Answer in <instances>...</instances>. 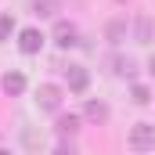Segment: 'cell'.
<instances>
[{
	"label": "cell",
	"mask_w": 155,
	"mask_h": 155,
	"mask_svg": "<svg viewBox=\"0 0 155 155\" xmlns=\"http://www.w3.org/2000/svg\"><path fill=\"white\" fill-rule=\"evenodd\" d=\"M130 148H134V152H155V126L152 123L130 126Z\"/></svg>",
	"instance_id": "cell-1"
},
{
	"label": "cell",
	"mask_w": 155,
	"mask_h": 155,
	"mask_svg": "<svg viewBox=\"0 0 155 155\" xmlns=\"http://www.w3.org/2000/svg\"><path fill=\"white\" fill-rule=\"evenodd\" d=\"M36 105L43 108V112H58V108H61V87H54V83H40Z\"/></svg>",
	"instance_id": "cell-2"
},
{
	"label": "cell",
	"mask_w": 155,
	"mask_h": 155,
	"mask_svg": "<svg viewBox=\"0 0 155 155\" xmlns=\"http://www.w3.org/2000/svg\"><path fill=\"white\" fill-rule=\"evenodd\" d=\"M54 43H58L61 51L76 47V43H79V29L72 25V22H58V25H54Z\"/></svg>",
	"instance_id": "cell-3"
},
{
	"label": "cell",
	"mask_w": 155,
	"mask_h": 155,
	"mask_svg": "<svg viewBox=\"0 0 155 155\" xmlns=\"http://www.w3.org/2000/svg\"><path fill=\"white\" fill-rule=\"evenodd\" d=\"M40 47H43V33L40 29H22L18 33V51L22 54H40Z\"/></svg>",
	"instance_id": "cell-4"
},
{
	"label": "cell",
	"mask_w": 155,
	"mask_h": 155,
	"mask_svg": "<svg viewBox=\"0 0 155 155\" xmlns=\"http://www.w3.org/2000/svg\"><path fill=\"white\" fill-rule=\"evenodd\" d=\"M65 79H69V90H76V94H83V90L90 87V72H87L83 65H69V69H65Z\"/></svg>",
	"instance_id": "cell-5"
},
{
	"label": "cell",
	"mask_w": 155,
	"mask_h": 155,
	"mask_svg": "<svg viewBox=\"0 0 155 155\" xmlns=\"http://www.w3.org/2000/svg\"><path fill=\"white\" fill-rule=\"evenodd\" d=\"M0 87H4L7 97H18V94H25V76L22 72H7V76L0 79Z\"/></svg>",
	"instance_id": "cell-6"
},
{
	"label": "cell",
	"mask_w": 155,
	"mask_h": 155,
	"mask_svg": "<svg viewBox=\"0 0 155 155\" xmlns=\"http://www.w3.org/2000/svg\"><path fill=\"white\" fill-rule=\"evenodd\" d=\"M83 116L90 119V123H97V126H101V123L108 119V105H105V101H87V108H83Z\"/></svg>",
	"instance_id": "cell-7"
},
{
	"label": "cell",
	"mask_w": 155,
	"mask_h": 155,
	"mask_svg": "<svg viewBox=\"0 0 155 155\" xmlns=\"http://www.w3.org/2000/svg\"><path fill=\"white\" fill-rule=\"evenodd\" d=\"M76 130H79V116H72V112L69 116H58V134L61 137H72Z\"/></svg>",
	"instance_id": "cell-8"
},
{
	"label": "cell",
	"mask_w": 155,
	"mask_h": 155,
	"mask_svg": "<svg viewBox=\"0 0 155 155\" xmlns=\"http://www.w3.org/2000/svg\"><path fill=\"white\" fill-rule=\"evenodd\" d=\"M130 94H134V101H137V105H148V101H152V90H148L144 83H134V90H130Z\"/></svg>",
	"instance_id": "cell-9"
},
{
	"label": "cell",
	"mask_w": 155,
	"mask_h": 155,
	"mask_svg": "<svg viewBox=\"0 0 155 155\" xmlns=\"http://www.w3.org/2000/svg\"><path fill=\"white\" fill-rule=\"evenodd\" d=\"M11 33H15V18L11 15H0V40H7Z\"/></svg>",
	"instance_id": "cell-10"
},
{
	"label": "cell",
	"mask_w": 155,
	"mask_h": 155,
	"mask_svg": "<svg viewBox=\"0 0 155 155\" xmlns=\"http://www.w3.org/2000/svg\"><path fill=\"white\" fill-rule=\"evenodd\" d=\"M137 40H141V43H148V40H152V22H148V18H141V22H137Z\"/></svg>",
	"instance_id": "cell-11"
},
{
	"label": "cell",
	"mask_w": 155,
	"mask_h": 155,
	"mask_svg": "<svg viewBox=\"0 0 155 155\" xmlns=\"http://www.w3.org/2000/svg\"><path fill=\"white\" fill-rule=\"evenodd\" d=\"M116 72L119 76H134V61L130 58H116Z\"/></svg>",
	"instance_id": "cell-12"
},
{
	"label": "cell",
	"mask_w": 155,
	"mask_h": 155,
	"mask_svg": "<svg viewBox=\"0 0 155 155\" xmlns=\"http://www.w3.org/2000/svg\"><path fill=\"white\" fill-rule=\"evenodd\" d=\"M33 11H36V15H51V11H54V4H51V0H36V7H33Z\"/></svg>",
	"instance_id": "cell-13"
},
{
	"label": "cell",
	"mask_w": 155,
	"mask_h": 155,
	"mask_svg": "<svg viewBox=\"0 0 155 155\" xmlns=\"http://www.w3.org/2000/svg\"><path fill=\"white\" fill-rule=\"evenodd\" d=\"M108 36H112V40L123 36V25H119V22H112V25H108Z\"/></svg>",
	"instance_id": "cell-14"
},
{
	"label": "cell",
	"mask_w": 155,
	"mask_h": 155,
	"mask_svg": "<svg viewBox=\"0 0 155 155\" xmlns=\"http://www.w3.org/2000/svg\"><path fill=\"white\" fill-rule=\"evenodd\" d=\"M54 155H76V148H72V144H58V152Z\"/></svg>",
	"instance_id": "cell-15"
},
{
	"label": "cell",
	"mask_w": 155,
	"mask_h": 155,
	"mask_svg": "<svg viewBox=\"0 0 155 155\" xmlns=\"http://www.w3.org/2000/svg\"><path fill=\"white\" fill-rule=\"evenodd\" d=\"M148 72H152V76H155V54H152V58H148Z\"/></svg>",
	"instance_id": "cell-16"
},
{
	"label": "cell",
	"mask_w": 155,
	"mask_h": 155,
	"mask_svg": "<svg viewBox=\"0 0 155 155\" xmlns=\"http://www.w3.org/2000/svg\"><path fill=\"white\" fill-rule=\"evenodd\" d=\"M0 155H11V152H4V148H0Z\"/></svg>",
	"instance_id": "cell-17"
},
{
	"label": "cell",
	"mask_w": 155,
	"mask_h": 155,
	"mask_svg": "<svg viewBox=\"0 0 155 155\" xmlns=\"http://www.w3.org/2000/svg\"><path fill=\"white\" fill-rule=\"evenodd\" d=\"M119 4H126V0H119Z\"/></svg>",
	"instance_id": "cell-18"
}]
</instances>
